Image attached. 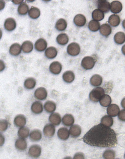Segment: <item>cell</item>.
I'll list each match as a JSON object with an SVG mask.
<instances>
[{"instance_id":"obj_1","label":"cell","mask_w":125,"mask_h":159,"mask_svg":"<svg viewBox=\"0 0 125 159\" xmlns=\"http://www.w3.org/2000/svg\"><path fill=\"white\" fill-rule=\"evenodd\" d=\"M83 139L89 145L101 147H113L117 143L116 135L114 131L101 123L92 128Z\"/></svg>"},{"instance_id":"obj_2","label":"cell","mask_w":125,"mask_h":159,"mask_svg":"<svg viewBox=\"0 0 125 159\" xmlns=\"http://www.w3.org/2000/svg\"><path fill=\"white\" fill-rule=\"evenodd\" d=\"M105 94V91L102 88L98 87L93 89L89 94V98L92 101L94 102H98Z\"/></svg>"},{"instance_id":"obj_3","label":"cell","mask_w":125,"mask_h":159,"mask_svg":"<svg viewBox=\"0 0 125 159\" xmlns=\"http://www.w3.org/2000/svg\"><path fill=\"white\" fill-rule=\"evenodd\" d=\"M95 63V60L93 57L86 56L82 59L81 65L84 69L88 70L92 69L94 66Z\"/></svg>"},{"instance_id":"obj_4","label":"cell","mask_w":125,"mask_h":159,"mask_svg":"<svg viewBox=\"0 0 125 159\" xmlns=\"http://www.w3.org/2000/svg\"><path fill=\"white\" fill-rule=\"evenodd\" d=\"M80 48L79 45L75 42H72L68 45L67 48L68 53L72 56L78 55L80 52Z\"/></svg>"},{"instance_id":"obj_5","label":"cell","mask_w":125,"mask_h":159,"mask_svg":"<svg viewBox=\"0 0 125 159\" xmlns=\"http://www.w3.org/2000/svg\"><path fill=\"white\" fill-rule=\"evenodd\" d=\"M41 152V147L37 145H34L31 146L29 148L28 153L31 157L36 158L39 157Z\"/></svg>"},{"instance_id":"obj_6","label":"cell","mask_w":125,"mask_h":159,"mask_svg":"<svg viewBox=\"0 0 125 159\" xmlns=\"http://www.w3.org/2000/svg\"><path fill=\"white\" fill-rule=\"evenodd\" d=\"M97 6L98 9L103 13L108 12L110 9V5L109 3L106 0H98Z\"/></svg>"},{"instance_id":"obj_7","label":"cell","mask_w":125,"mask_h":159,"mask_svg":"<svg viewBox=\"0 0 125 159\" xmlns=\"http://www.w3.org/2000/svg\"><path fill=\"white\" fill-rule=\"evenodd\" d=\"M47 92L46 89L43 87H40L37 89L35 91L34 95L36 98L40 100H43L46 98Z\"/></svg>"},{"instance_id":"obj_8","label":"cell","mask_w":125,"mask_h":159,"mask_svg":"<svg viewBox=\"0 0 125 159\" xmlns=\"http://www.w3.org/2000/svg\"><path fill=\"white\" fill-rule=\"evenodd\" d=\"M62 68L61 64L59 62L55 61L50 65L49 69L50 72L54 75H58L61 72Z\"/></svg>"},{"instance_id":"obj_9","label":"cell","mask_w":125,"mask_h":159,"mask_svg":"<svg viewBox=\"0 0 125 159\" xmlns=\"http://www.w3.org/2000/svg\"><path fill=\"white\" fill-rule=\"evenodd\" d=\"M43 131L45 136L51 137H52L55 133V127L53 125L51 124H48L44 126Z\"/></svg>"},{"instance_id":"obj_10","label":"cell","mask_w":125,"mask_h":159,"mask_svg":"<svg viewBox=\"0 0 125 159\" xmlns=\"http://www.w3.org/2000/svg\"><path fill=\"white\" fill-rule=\"evenodd\" d=\"M35 49L38 51H42L46 48L47 43L46 41L43 38H40L36 42L34 45Z\"/></svg>"},{"instance_id":"obj_11","label":"cell","mask_w":125,"mask_h":159,"mask_svg":"<svg viewBox=\"0 0 125 159\" xmlns=\"http://www.w3.org/2000/svg\"><path fill=\"white\" fill-rule=\"evenodd\" d=\"M107 111V113L108 115L111 116L115 117L118 114L120 109L117 105L112 104L108 107Z\"/></svg>"},{"instance_id":"obj_12","label":"cell","mask_w":125,"mask_h":159,"mask_svg":"<svg viewBox=\"0 0 125 159\" xmlns=\"http://www.w3.org/2000/svg\"><path fill=\"white\" fill-rule=\"evenodd\" d=\"M16 23L14 19L12 18L7 19L5 21L4 27L7 30L10 31L13 30L16 27Z\"/></svg>"},{"instance_id":"obj_13","label":"cell","mask_w":125,"mask_h":159,"mask_svg":"<svg viewBox=\"0 0 125 159\" xmlns=\"http://www.w3.org/2000/svg\"><path fill=\"white\" fill-rule=\"evenodd\" d=\"M123 7L121 3L118 1H112L111 3L110 10L113 13L116 14L122 10Z\"/></svg>"},{"instance_id":"obj_14","label":"cell","mask_w":125,"mask_h":159,"mask_svg":"<svg viewBox=\"0 0 125 159\" xmlns=\"http://www.w3.org/2000/svg\"><path fill=\"white\" fill-rule=\"evenodd\" d=\"M26 118L23 115H18L14 119V124L16 126L18 127H22L24 126L26 124Z\"/></svg>"},{"instance_id":"obj_15","label":"cell","mask_w":125,"mask_h":159,"mask_svg":"<svg viewBox=\"0 0 125 159\" xmlns=\"http://www.w3.org/2000/svg\"><path fill=\"white\" fill-rule=\"evenodd\" d=\"M74 22L77 26L82 27L85 24L86 19L85 17L83 15L78 14L76 15L73 19Z\"/></svg>"},{"instance_id":"obj_16","label":"cell","mask_w":125,"mask_h":159,"mask_svg":"<svg viewBox=\"0 0 125 159\" xmlns=\"http://www.w3.org/2000/svg\"><path fill=\"white\" fill-rule=\"evenodd\" d=\"M15 146L16 148L20 151H23L27 148V143L26 140L23 138L17 139L15 141Z\"/></svg>"},{"instance_id":"obj_17","label":"cell","mask_w":125,"mask_h":159,"mask_svg":"<svg viewBox=\"0 0 125 159\" xmlns=\"http://www.w3.org/2000/svg\"><path fill=\"white\" fill-rule=\"evenodd\" d=\"M31 110L35 114H38L41 113L43 110L42 104L38 101L34 102L31 105Z\"/></svg>"},{"instance_id":"obj_18","label":"cell","mask_w":125,"mask_h":159,"mask_svg":"<svg viewBox=\"0 0 125 159\" xmlns=\"http://www.w3.org/2000/svg\"><path fill=\"white\" fill-rule=\"evenodd\" d=\"M103 78L102 77L97 74L94 75L90 80V84L94 86L100 85L101 84Z\"/></svg>"},{"instance_id":"obj_19","label":"cell","mask_w":125,"mask_h":159,"mask_svg":"<svg viewBox=\"0 0 125 159\" xmlns=\"http://www.w3.org/2000/svg\"><path fill=\"white\" fill-rule=\"evenodd\" d=\"M49 119V121L52 124L57 125L60 124L61 118L59 114L55 112L52 113L50 115Z\"/></svg>"},{"instance_id":"obj_20","label":"cell","mask_w":125,"mask_h":159,"mask_svg":"<svg viewBox=\"0 0 125 159\" xmlns=\"http://www.w3.org/2000/svg\"><path fill=\"white\" fill-rule=\"evenodd\" d=\"M99 31L103 36L107 37L109 36L112 32V28L108 24L105 23L102 25L100 27Z\"/></svg>"},{"instance_id":"obj_21","label":"cell","mask_w":125,"mask_h":159,"mask_svg":"<svg viewBox=\"0 0 125 159\" xmlns=\"http://www.w3.org/2000/svg\"><path fill=\"white\" fill-rule=\"evenodd\" d=\"M69 131L72 136L73 137H76L79 136L80 135L81 129L79 125L75 124L71 127Z\"/></svg>"},{"instance_id":"obj_22","label":"cell","mask_w":125,"mask_h":159,"mask_svg":"<svg viewBox=\"0 0 125 159\" xmlns=\"http://www.w3.org/2000/svg\"><path fill=\"white\" fill-rule=\"evenodd\" d=\"M75 75L71 71H68L64 73L62 75V78L64 81L67 83H70L74 79Z\"/></svg>"},{"instance_id":"obj_23","label":"cell","mask_w":125,"mask_h":159,"mask_svg":"<svg viewBox=\"0 0 125 159\" xmlns=\"http://www.w3.org/2000/svg\"><path fill=\"white\" fill-rule=\"evenodd\" d=\"M62 121L63 124L64 125L69 126L73 124L74 119V117L71 114H66L63 117Z\"/></svg>"},{"instance_id":"obj_24","label":"cell","mask_w":125,"mask_h":159,"mask_svg":"<svg viewBox=\"0 0 125 159\" xmlns=\"http://www.w3.org/2000/svg\"><path fill=\"white\" fill-rule=\"evenodd\" d=\"M21 45L18 43H14L10 46L9 52L12 55L16 56L21 53Z\"/></svg>"},{"instance_id":"obj_25","label":"cell","mask_w":125,"mask_h":159,"mask_svg":"<svg viewBox=\"0 0 125 159\" xmlns=\"http://www.w3.org/2000/svg\"><path fill=\"white\" fill-rule=\"evenodd\" d=\"M58 137L62 140H66L69 137V132L66 128L62 127L59 129L57 132Z\"/></svg>"},{"instance_id":"obj_26","label":"cell","mask_w":125,"mask_h":159,"mask_svg":"<svg viewBox=\"0 0 125 159\" xmlns=\"http://www.w3.org/2000/svg\"><path fill=\"white\" fill-rule=\"evenodd\" d=\"M45 54L46 56L48 58L50 59L55 57L57 54V51L54 47H50L46 50Z\"/></svg>"},{"instance_id":"obj_27","label":"cell","mask_w":125,"mask_h":159,"mask_svg":"<svg viewBox=\"0 0 125 159\" xmlns=\"http://www.w3.org/2000/svg\"><path fill=\"white\" fill-rule=\"evenodd\" d=\"M120 22L119 17L117 15L113 14L109 17L108 22L112 26L116 27L118 26Z\"/></svg>"},{"instance_id":"obj_28","label":"cell","mask_w":125,"mask_h":159,"mask_svg":"<svg viewBox=\"0 0 125 159\" xmlns=\"http://www.w3.org/2000/svg\"><path fill=\"white\" fill-rule=\"evenodd\" d=\"M56 40L58 44L61 45H64L67 44L69 38L66 34L62 33L58 35L56 37Z\"/></svg>"},{"instance_id":"obj_29","label":"cell","mask_w":125,"mask_h":159,"mask_svg":"<svg viewBox=\"0 0 125 159\" xmlns=\"http://www.w3.org/2000/svg\"><path fill=\"white\" fill-rule=\"evenodd\" d=\"M114 38L116 43L122 44L125 42V34L123 32H118L115 35Z\"/></svg>"},{"instance_id":"obj_30","label":"cell","mask_w":125,"mask_h":159,"mask_svg":"<svg viewBox=\"0 0 125 159\" xmlns=\"http://www.w3.org/2000/svg\"><path fill=\"white\" fill-rule=\"evenodd\" d=\"M42 133L40 131L35 130L31 133L29 137L31 140L35 141L40 140L42 138Z\"/></svg>"},{"instance_id":"obj_31","label":"cell","mask_w":125,"mask_h":159,"mask_svg":"<svg viewBox=\"0 0 125 159\" xmlns=\"http://www.w3.org/2000/svg\"><path fill=\"white\" fill-rule=\"evenodd\" d=\"M104 13L98 9L94 10L92 13V17L94 20L97 21L101 20L104 18Z\"/></svg>"},{"instance_id":"obj_32","label":"cell","mask_w":125,"mask_h":159,"mask_svg":"<svg viewBox=\"0 0 125 159\" xmlns=\"http://www.w3.org/2000/svg\"><path fill=\"white\" fill-rule=\"evenodd\" d=\"M99 101L100 103L102 106L107 107L111 103L112 99L109 95L104 94L101 97Z\"/></svg>"},{"instance_id":"obj_33","label":"cell","mask_w":125,"mask_h":159,"mask_svg":"<svg viewBox=\"0 0 125 159\" xmlns=\"http://www.w3.org/2000/svg\"><path fill=\"white\" fill-rule=\"evenodd\" d=\"M21 48L23 52L26 53L31 52L33 50V45L32 42L29 41L24 42L22 44Z\"/></svg>"},{"instance_id":"obj_34","label":"cell","mask_w":125,"mask_h":159,"mask_svg":"<svg viewBox=\"0 0 125 159\" xmlns=\"http://www.w3.org/2000/svg\"><path fill=\"white\" fill-rule=\"evenodd\" d=\"M67 23L66 21L62 18H61L56 22L55 27L59 31L65 30L67 27Z\"/></svg>"},{"instance_id":"obj_35","label":"cell","mask_w":125,"mask_h":159,"mask_svg":"<svg viewBox=\"0 0 125 159\" xmlns=\"http://www.w3.org/2000/svg\"><path fill=\"white\" fill-rule=\"evenodd\" d=\"M44 107L46 111L48 113L54 112L56 108L55 103L51 101H48L45 103Z\"/></svg>"},{"instance_id":"obj_36","label":"cell","mask_w":125,"mask_h":159,"mask_svg":"<svg viewBox=\"0 0 125 159\" xmlns=\"http://www.w3.org/2000/svg\"><path fill=\"white\" fill-rule=\"evenodd\" d=\"M28 15L31 18L35 19L38 18L40 15V11L38 8L32 6L28 12Z\"/></svg>"},{"instance_id":"obj_37","label":"cell","mask_w":125,"mask_h":159,"mask_svg":"<svg viewBox=\"0 0 125 159\" xmlns=\"http://www.w3.org/2000/svg\"><path fill=\"white\" fill-rule=\"evenodd\" d=\"M29 130L28 128L23 127H21L19 130L18 135L19 137L21 138H26L29 135Z\"/></svg>"},{"instance_id":"obj_38","label":"cell","mask_w":125,"mask_h":159,"mask_svg":"<svg viewBox=\"0 0 125 159\" xmlns=\"http://www.w3.org/2000/svg\"><path fill=\"white\" fill-rule=\"evenodd\" d=\"M36 84V81L34 79L30 77L27 79L25 81L24 85L25 87L29 89L33 88Z\"/></svg>"},{"instance_id":"obj_39","label":"cell","mask_w":125,"mask_h":159,"mask_svg":"<svg viewBox=\"0 0 125 159\" xmlns=\"http://www.w3.org/2000/svg\"><path fill=\"white\" fill-rule=\"evenodd\" d=\"M101 123L107 127H111L113 124V118L108 115H105L102 118Z\"/></svg>"},{"instance_id":"obj_40","label":"cell","mask_w":125,"mask_h":159,"mask_svg":"<svg viewBox=\"0 0 125 159\" xmlns=\"http://www.w3.org/2000/svg\"><path fill=\"white\" fill-rule=\"evenodd\" d=\"M100 26V23L94 20H92L89 22L88 25L89 29L93 32L98 31L99 29Z\"/></svg>"},{"instance_id":"obj_41","label":"cell","mask_w":125,"mask_h":159,"mask_svg":"<svg viewBox=\"0 0 125 159\" xmlns=\"http://www.w3.org/2000/svg\"><path fill=\"white\" fill-rule=\"evenodd\" d=\"M29 9L28 5L25 2L20 4L18 6V13L21 15H23L26 14Z\"/></svg>"},{"instance_id":"obj_42","label":"cell","mask_w":125,"mask_h":159,"mask_svg":"<svg viewBox=\"0 0 125 159\" xmlns=\"http://www.w3.org/2000/svg\"><path fill=\"white\" fill-rule=\"evenodd\" d=\"M115 156V153L112 150H106L103 154V157L105 159H113Z\"/></svg>"},{"instance_id":"obj_43","label":"cell","mask_w":125,"mask_h":159,"mask_svg":"<svg viewBox=\"0 0 125 159\" xmlns=\"http://www.w3.org/2000/svg\"><path fill=\"white\" fill-rule=\"evenodd\" d=\"M7 121L5 120L2 119L0 121V131L3 132L6 131L8 127Z\"/></svg>"},{"instance_id":"obj_44","label":"cell","mask_w":125,"mask_h":159,"mask_svg":"<svg viewBox=\"0 0 125 159\" xmlns=\"http://www.w3.org/2000/svg\"><path fill=\"white\" fill-rule=\"evenodd\" d=\"M119 119L122 121H125V109L121 110L118 114Z\"/></svg>"},{"instance_id":"obj_45","label":"cell","mask_w":125,"mask_h":159,"mask_svg":"<svg viewBox=\"0 0 125 159\" xmlns=\"http://www.w3.org/2000/svg\"><path fill=\"white\" fill-rule=\"evenodd\" d=\"M74 159H84V156L83 154L81 152H78L76 153L73 157Z\"/></svg>"},{"instance_id":"obj_46","label":"cell","mask_w":125,"mask_h":159,"mask_svg":"<svg viewBox=\"0 0 125 159\" xmlns=\"http://www.w3.org/2000/svg\"><path fill=\"white\" fill-rule=\"evenodd\" d=\"M0 146H2L4 143L5 139L4 137L2 135L0 134Z\"/></svg>"},{"instance_id":"obj_47","label":"cell","mask_w":125,"mask_h":159,"mask_svg":"<svg viewBox=\"0 0 125 159\" xmlns=\"http://www.w3.org/2000/svg\"><path fill=\"white\" fill-rule=\"evenodd\" d=\"M23 0H13L12 2L15 4H18L21 3L23 1Z\"/></svg>"},{"instance_id":"obj_48","label":"cell","mask_w":125,"mask_h":159,"mask_svg":"<svg viewBox=\"0 0 125 159\" xmlns=\"http://www.w3.org/2000/svg\"><path fill=\"white\" fill-rule=\"evenodd\" d=\"M121 104L122 107L125 109V97L123 98L122 100Z\"/></svg>"},{"instance_id":"obj_49","label":"cell","mask_w":125,"mask_h":159,"mask_svg":"<svg viewBox=\"0 0 125 159\" xmlns=\"http://www.w3.org/2000/svg\"><path fill=\"white\" fill-rule=\"evenodd\" d=\"M122 51L123 54L125 55V44L122 47L121 49Z\"/></svg>"},{"instance_id":"obj_50","label":"cell","mask_w":125,"mask_h":159,"mask_svg":"<svg viewBox=\"0 0 125 159\" xmlns=\"http://www.w3.org/2000/svg\"><path fill=\"white\" fill-rule=\"evenodd\" d=\"M122 25L123 28L125 29V19L123 21Z\"/></svg>"},{"instance_id":"obj_51","label":"cell","mask_w":125,"mask_h":159,"mask_svg":"<svg viewBox=\"0 0 125 159\" xmlns=\"http://www.w3.org/2000/svg\"><path fill=\"white\" fill-rule=\"evenodd\" d=\"M124 156H125V154Z\"/></svg>"}]
</instances>
